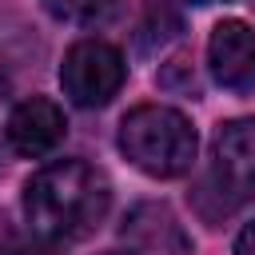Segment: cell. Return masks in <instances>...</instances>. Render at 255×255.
Returning a JSON list of instances; mask_svg holds the SVG:
<instances>
[{"label": "cell", "mask_w": 255, "mask_h": 255, "mask_svg": "<svg viewBox=\"0 0 255 255\" xmlns=\"http://www.w3.org/2000/svg\"><path fill=\"white\" fill-rule=\"evenodd\" d=\"M112 207V183L88 159H56L24 183L28 251L52 255L88 239Z\"/></svg>", "instance_id": "obj_1"}, {"label": "cell", "mask_w": 255, "mask_h": 255, "mask_svg": "<svg viewBox=\"0 0 255 255\" xmlns=\"http://www.w3.org/2000/svg\"><path fill=\"white\" fill-rule=\"evenodd\" d=\"M120 151L151 179H175L191 171L199 135L191 120L163 104H139L120 120Z\"/></svg>", "instance_id": "obj_2"}, {"label": "cell", "mask_w": 255, "mask_h": 255, "mask_svg": "<svg viewBox=\"0 0 255 255\" xmlns=\"http://www.w3.org/2000/svg\"><path fill=\"white\" fill-rule=\"evenodd\" d=\"M207 199H215L207 219H219V215H227V211L255 199V116L227 120V124L215 128L207 175H203V183L195 191L199 207Z\"/></svg>", "instance_id": "obj_3"}, {"label": "cell", "mask_w": 255, "mask_h": 255, "mask_svg": "<svg viewBox=\"0 0 255 255\" xmlns=\"http://www.w3.org/2000/svg\"><path fill=\"white\" fill-rule=\"evenodd\" d=\"M124 80H128L124 52L108 40H80L68 48V56L60 64V84L76 108L112 104V96H120Z\"/></svg>", "instance_id": "obj_4"}, {"label": "cell", "mask_w": 255, "mask_h": 255, "mask_svg": "<svg viewBox=\"0 0 255 255\" xmlns=\"http://www.w3.org/2000/svg\"><path fill=\"white\" fill-rule=\"evenodd\" d=\"M64 131H68V120H64L60 104L48 100V96L20 100L12 108V116H8V124H4L8 147L16 155H24V159H40V155L56 151L60 139H64Z\"/></svg>", "instance_id": "obj_5"}, {"label": "cell", "mask_w": 255, "mask_h": 255, "mask_svg": "<svg viewBox=\"0 0 255 255\" xmlns=\"http://www.w3.org/2000/svg\"><path fill=\"white\" fill-rule=\"evenodd\" d=\"M207 64L219 88L251 92L255 88V28L243 20H219L207 40Z\"/></svg>", "instance_id": "obj_6"}, {"label": "cell", "mask_w": 255, "mask_h": 255, "mask_svg": "<svg viewBox=\"0 0 255 255\" xmlns=\"http://www.w3.org/2000/svg\"><path fill=\"white\" fill-rule=\"evenodd\" d=\"M139 211H143V219H147L151 227H143L135 215H128V219H124V235H131L139 247L159 251V255H183V251L191 247V239L179 231V223H175V215H171L167 207L147 203V207H139Z\"/></svg>", "instance_id": "obj_7"}, {"label": "cell", "mask_w": 255, "mask_h": 255, "mask_svg": "<svg viewBox=\"0 0 255 255\" xmlns=\"http://www.w3.org/2000/svg\"><path fill=\"white\" fill-rule=\"evenodd\" d=\"M20 32H24V24H16L12 32H8V28H0V96H8V92L20 84V76L36 72L32 44L16 48V36H20Z\"/></svg>", "instance_id": "obj_8"}, {"label": "cell", "mask_w": 255, "mask_h": 255, "mask_svg": "<svg viewBox=\"0 0 255 255\" xmlns=\"http://www.w3.org/2000/svg\"><path fill=\"white\" fill-rule=\"evenodd\" d=\"M52 20L64 24H104L116 12V0H40Z\"/></svg>", "instance_id": "obj_9"}, {"label": "cell", "mask_w": 255, "mask_h": 255, "mask_svg": "<svg viewBox=\"0 0 255 255\" xmlns=\"http://www.w3.org/2000/svg\"><path fill=\"white\" fill-rule=\"evenodd\" d=\"M235 255H255V223H247L235 239Z\"/></svg>", "instance_id": "obj_10"}, {"label": "cell", "mask_w": 255, "mask_h": 255, "mask_svg": "<svg viewBox=\"0 0 255 255\" xmlns=\"http://www.w3.org/2000/svg\"><path fill=\"white\" fill-rule=\"evenodd\" d=\"M4 155H8V139H4V131H0V171H4V163H8Z\"/></svg>", "instance_id": "obj_11"}, {"label": "cell", "mask_w": 255, "mask_h": 255, "mask_svg": "<svg viewBox=\"0 0 255 255\" xmlns=\"http://www.w3.org/2000/svg\"><path fill=\"white\" fill-rule=\"evenodd\" d=\"M108 255H128V251H108Z\"/></svg>", "instance_id": "obj_12"}, {"label": "cell", "mask_w": 255, "mask_h": 255, "mask_svg": "<svg viewBox=\"0 0 255 255\" xmlns=\"http://www.w3.org/2000/svg\"><path fill=\"white\" fill-rule=\"evenodd\" d=\"M195 4H211V0H195Z\"/></svg>", "instance_id": "obj_13"}]
</instances>
